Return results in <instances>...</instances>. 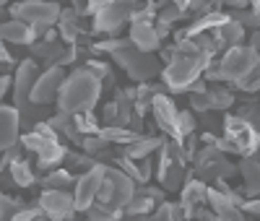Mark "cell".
I'll return each instance as SVG.
<instances>
[{"label":"cell","mask_w":260,"mask_h":221,"mask_svg":"<svg viewBox=\"0 0 260 221\" xmlns=\"http://www.w3.org/2000/svg\"><path fill=\"white\" fill-rule=\"evenodd\" d=\"M86 216H89L91 221H102V218H120V216H125V213H122V211H115V208H110V206L94 203L89 211H86Z\"/></svg>","instance_id":"40"},{"label":"cell","mask_w":260,"mask_h":221,"mask_svg":"<svg viewBox=\"0 0 260 221\" xmlns=\"http://www.w3.org/2000/svg\"><path fill=\"white\" fill-rule=\"evenodd\" d=\"M86 3H89V0H71V6L78 8V11H86Z\"/></svg>","instance_id":"50"},{"label":"cell","mask_w":260,"mask_h":221,"mask_svg":"<svg viewBox=\"0 0 260 221\" xmlns=\"http://www.w3.org/2000/svg\"><path fill=\"white\" fill-rule=\"evenodd\" d=\"M136 190H138V182H136L125 169H120L117 164H115V167H107V174H104V182H102V190H99L96 203L110 206V208L125 213V206L133 201Z\"/></svg>","instance_id":"5"},{"label":"cell","mask_w":260,"mask_h":221,"mask_svg":"<svg viewBox=\"0 0 260 221\" xmlns=\"http://www.w3.org/2000/svg\"><path fill=\"white\" fill-rule=\"evenodd\" d=\"M65 78H68V73H65V65H50V68H45L39 73L34 88H31V104L37 107H50L57 102V94L60 88L65 83Z\"/></svg>","instance_id":"14"},{"label":"cell","mask_w":260,"mask_h":221,"mask_svg":"<svg viewBox=\"0 0 260 221\" xmlns=\"http://www.w3.org/2000/svg\"><path fill=\"white\" fill-rule=\"evenodd\" d=\"M234 88H237V91H245V94H255V91H260V65H257V68H252L242 81H237Z\"/></svg>","instance_id":"39"},{"label":"cell","mask_w":260,"mask_h":221,"mask_svg":"<svg viewBox=\"0 0 260 221\" xmlns=\"http://www.w3.org/2000/svg\"><path fill=\"white\" fill-rule=\"evenodd\" d=\"M0 3H3V6H11V0H0Z\"/></svg>","instance_id":"52"},{"label":"cell","mask_w":260,"mask_h":221,"mask_svg":"<svg viewBox=\"0 0 260 221\" xmlns=\"http://www.w3.org/2000/svg\"><path fill=\"white\" fill-rule=\"evenodd\" d=\"M29 50H31L34 60H42V65L50 68V65H62L65 52H68V44H65L62 39H42L39 37Z\"/></svg>","instance_id":"19"},{"label":"cell","mask_w":260,"mask_h":221,"mask_svg":"<svg viewBox=\"0 0 260 221\" xmlns=\"http://www.w3.org/2000/svg\"><path fill=\"white\" fill-rule=\"evenodd\" d=\"M206 91H208V81H206L203 76H201L198 81H195L190 88H187V94H206Z\"/></svg>","instance_id":"47"},{"label":"cell","mask_w":260,"mask_h":221,"mask_svg":"<svg viewBox=\"0 0 260 221\" xmlns=\"http://www.w3.org/2000/svg\"><path fill=\"white\" fill-rule=\"evenodd\" d=\"M39 218H47V213H45V208L34 201V206H24V208H21L13 221H39Z\"/></svg>","instance_id":"41"},{"label":"cell","mask_w":260,"mask_h":221,"mask_svg":"<svg viewBox=\"0 0 260 221\" xmlns=\"http://www.w3.org/2000/svg\"><path fill=\"white\" fill-rule=\"evenodd\" d=\"M127 37L143 52H159L161 42H164L159 29H156V21H133L127 29Z\"/></svg>","instance_id":"16"},{"label":"cell","mask_w":260,"mask_h":221,"mask_svg":"<svg viewBox=\"0 0 260 221\" xmlns=\"http://www.w3.org/2000/svg\"><path fill=\"white\" fill-rule=\"evenodd\" d=\"M154 216H156V218H190V213H187V208L182 206V201H177V203L161 201V203L156 206Z\"/></svg>","instance_id":"35"},{"label":"cell","mask_w":260,"mask_h":221,"mask_svg":"<svg viewBox=\"0 0 260 221\" xmlns=\"http://www.w3.org/2000/svg\"><path fill=\"white\" fill-rule=\"evenodd\" d=\"M0 60H3V73H11V71H16L18 68V62H16V57L11 55V50H8V42L3 44V47H0Z\"/></svg>","instance_id":"44"},{"label":"cell","mask_w":260,"mask_h":221,"mask_svg":"<svg viewBox=\"0 0 260 221\" xmlns=\"http://www.w3.org/2000/svg\"><path fill=\"white\" fill-rule=\"evenodd\" d=\"M102 91H104V81L91 68L81 65V68L68 73L55 104H57V109L71 112V115L89 112V109H96V104L102 99Z\"/></svg>","instance_id":"3"},{"label":"cell","mask_w":260,"mask_h":221,"mask_svg":"<svg viewBox=\"0 0 260 221\" xmlns=\"http://www.w3.org/2000/svg\"><path fill=\"white\" fill-rule=\"evenodd\" d=\"M76 180L78 177L73 174V169L57 167V169L45 172V177H42V187H65V190H71V187H76Z\"/></svg>","instance_id":"29"},{"label":"cell","mask_w":260,"mask_h":221,"mask_svg":"<svg viewBox=\"0 0 260 221\" xmlns=\"http://www.w3.org/2000/svg\"><path fill=\"white\" fill-rule=\"evenodd\" d=\"M208 206L213 208V213L219 218H232V221L245 218V211L237 206L226 193H221L216 185H208Z\"/></svg>","instance_id":"22"},{"label":"cell","mask_w":260,"mask_h":221,"mask_svg":"<svg viewBox=\"0 0 260 221\" xmlns=\"http://www.w3.org/2000/svg\"><path fill=\"white\" fill-rule=\"evenodd\" d=\"M26 203L24 201H18V198H13V195H0V221H13L16 218V213L24 208Z\"/></svg>","instance_id":"36"},{"label":"cell","mask_w":260,"mask_h":221,"mask_svg":"<svg viewBox=\"0 0 260 221\" xmlns=\"http://www.w3.org/2000/svg\"><path fill=\"white\" fill-rule=\"evenodd\" d=\"M221 3L229 11H234V8H250V0H221Z\"/></svg>","instance_id":"49"},{"label":"cell","mask_w":260,"mask_h":221,"mask_svg":"<svg viewBox=\"0 0 260 221\" xmlns=\"http://www.w3.org/2000/svg\"><path fill=\"white\" fill-rule=\"evenodd\" d=\"M37 203L45 208L47 218H52V221H71L78 213L76 193L65 190V187H45L42 195L37 198Z\"/></svg>","instance_id":"13"},{"label":"cell","mask_w":260,"mask_h":221,"mask_svg":"<svg viewBox=\"0 0 260 221\" xmlns=\"http://www.w3.org/2000/svg\"><path fill=\"white\" fill-rule=\"evenodd\" d=\"M234 21H240L245 29H260V11L255 8H234L229 11Z\"/></svg>","instance_id":"38"},{"label":"cell","mask_w":260,"mask_h":221,"mask_svg":"<svg viewBox=\"0 0 260 221\" xmlns=\"http://www.w3.org/2000/svg\"><path fill=\"white\" fill-rule=\"evenodd\" d=\"M8 174H11V180H13V185L16 187H21V190H26V187H34L37 185V174H34V169H31V164L21 156V159H13L11 164H8V169H6Z\"/></svg>","instance_id":"27"},{"label":"cell","mask_w":260,"mask_h":221,"mask_svg":"<svg viewBox=\"0 0 260 221\" xmlns=\"http://www.w3.org/2000/svg\"><path fill=\"white\" fill-rule=\"evenodd\" d=\"M221 128H224V136L237 148V156H250V153H257L260 136H257V128L247 117H242L240 112H237V115H224Z\"/></svg>","instance_id":"10"},{"label":"cell","mask_w":260,"mask_h":221,"mask_svg":"<svg viewBox=\"0 0 260 221\" xmlns=\"http://www.w3.org/2000/svg\"><path fill=\"white\" fill-rule=\"evenodd\" d=\"M242 211L250 213V216H260V198H245Z\"/></svg>","instance_id":"46"},{"label":"cell","mask_w":260,"mask_h":221,"mask_svg":"<svg viewBox=\"0 0 260 221\" xmlns=\"http://www.w3.org/2000/svg\"><path fill=\"white\" fill-rule=\"evenodd\" d=\"M187 16V11H182L180 6H175L172 0H159V16H156V24L161 26H175L177 21H182Z\"/></svg>","instance_id":"31"},{"label":"cell","mask_w":260,"mask_h":221,"mask_svg":"<svg viewBox=\"0 0 260 221\" xmlns=\"http://www.w3.org/2000/svg\"><path fill=\"white\" fill-rule=\"evenodd\" d=\"M240 115L247 117V120L260 130V102H257V104H242V107H240Z\"/></svg>","instance_id":"43"},{"label":"cell","mask_w":260,"mask_h":221,"mask_svg":"<svg viewBox=\"0 0 260 221\" xmlns=\"http://www.w3.org/2000/svg\"><path fill=\"white\" fill-rule=\"evenodd\" d=\"M192 162L185 156L182 143L175 138H164L161 148H159V159H156V180L167 193H180L187 177H192Z\"/></svg>","instance_id":"4"},{"label":"cell","mask_w":260,"mask_h":221,"mask_svg":"<svg viewBox=\"0 0 260 221\" xmlns=\"http://www.w3.org/2000/svg\"><path fill=\"white\" fill-rule=\"evenodd\" d=\"M192 172H195V177H201V180H206V182H216V180H221V177L229 180L232 174L240 172V167H234L226 159V153L216 143H208V146H203L198 153H195Z\"/></svg>","instance_id":"8"},{"label":"cell","mask_w":260,"mask_h":221,"mask_svg":"<svg viewBox=\"0 0 260 221\" xmlns=\"http://www.w3.org/2000/svg\"><path fill=\"white\" fill-rule=\"evenodd\" d=\"M21 109L16 104H3L0 107V125H3V133H0V148H11L21 141Z\"/></svg>","instance_id":"18"},{"label":"cell","mask_w":260,"mask_h":221,"mask_svg":"<svg viewBox=\"0 0 260 221\" xmlns=\"http://www.w3.org/2000/svg\"><path fill=\"white\" fill-rule=\"evenodd\" d=\"M211 60L213 57L195 39L175 42V52H172L169 62H164V68H161V81L167 83L172 94H182L206 73Z\"/></svg>","instance_id":"1"},{"label":"cell","mask_w":260,"mask_h":221,"mask_svg":"<svg viewBox=\"0 0 260 221\" xmlns=\"http://www.w3.org/2000/svg\"><path fill=\"white\" fill-rule=\"evenodd\" d=\"M68 153H71V148L65 146V143L52 141L50 146H45L39 153H34V156H37V169H39V172H50V169L62 167L65 159H68Z\"/></svg>","instance_id":"24"},{"label":"cell","mask_w":260,"mask_h":221,"mask_svg":"<svg viewBox=\"0 0 260 221\" xmlns=\"http://www.w3.org/2000/svg\"><path fill=\"white\" fill-rule=\"evenodd\" d=\"M208 99H211V109H216V112H226V109L237 102L234 86H224V81L208 86Z\"/></svg>","instance_id":"28"},{"label":"cell","mask_w":260,"mask_h":221,"mask_svg":"<svg viewBox=\"0 0 260 221\" xmlns=\"http://www.w3.org/2000/svg\"><path fill=\"white\" fill-rule=\"evenodd\" d=\"M250 8H255V11H260V0H250Z\"/></svg>","instance_id":"51"},{"label":"cell","mask_w":260,"mask_h":221,"mask_svg":"<svg viewBox=\"0 0 260 221\" xmlns=\"http://www.w3.org/2000/svg\"><path fill=\"white\" fill-rule=\"evenodd\" d=\"M141 0H112L104 11H99L91 24L94 34H104V37H120V31L125 29V24L130 26V18H133V11Z\"/></svg>","instance_id":"9"},{"label":"cell","mask_w":260,"mask_h":221,"mask_svg":"<svg viewBox=\"0 0 260 221\" xmlns=\"http://www.w3.org/2000/svg\"><path fill=\"white\" fill-rule=\"evenodd\" d=\"M104 174H107V164H104V162H96L91 169H86V172L78 174L76 187H73L78 213H86V211L96 203L99 190H102V182H104Z\"/></svg>","instance_id":"11"},{"label":"cell","mask_w":260,"mask_h":221,"mask_svg":"<svg viewBox=\"0 0 260 221\" xmlns=\"http://www.w3.org/2000/svg\"><path fill=\"white\" fill-rule=\"evenodd\" d=\"M39 65L34 57H26V60H21L18 62V68L13 71V104L21 109V115H26V109L29 107H37L31 104V88L39 78Z\"/></svg>","instance_id":"12"},{"label":"cell","mask_w":260,"mask_h":221,"mask_svg":"<svg viewBox=\"0 0 260 221\" xmlns=\"http://www.w3.org/2000/svg\"><path fill=\"white\" fill-rule=\"evenodd\" d=\"M156 206H159V201H154L151 195H143V193L136 190L133 201L125 206V216H130V218H136V216H154Z\"/></svg>","instance_id":"30"},{"label":"cell","mask_w":260,"mask_h":221,"mask_svg":"<svg viewBox=\"0 0 260 221\" xmlns=\"http://www.w3.org/2000/svg\"><path fill=\"white\" fill-rule=\"evenodd\" d=\"M0 37H3V42L8 44H18V47H31V44L42 37L31 24H26L24 18H8L3 21V26H0Z\"/></svg>","instance_id":"17"},{"label":"cell","mask_w":260,"mask_h":221,"mask_svg":"<svg viewBox=\"0 0 260 221\" xmlns=\"http://www.w3.org/2000/svg\"><path fill=\"white\" fill-rule=\"evenodd\" d=\"M57 31H60V39L65 44H76L86 34V29H83V11H78L73 6L62 8L60 21H57Z\"/></svg>","instance_id":"20"},{"label":"cell","mask_w":260,"mask_h":221,"mask_svg":"<svg viewBox=\"0 0 260 221\" xmlns=\"http://www.w3.org/2000/svg\"><path fill=\"white\" fill-rule=\"evenodd\" d=\"M94 52L110 55L120 68L127 73L130 81L143 83V81H154L161 76V60L154 57V52H143L138 50L130 37H104L102 42H94Z\"/></svg>","instance_id":"2"},{"label":"cell","mask_w":260,"mask_h":221,"mask_svg":"<svg viewBox=\"0 0 260 221\" xmlns=\"http://www.w3.org/2000/svg\"><path fill=\"white\" fill-rule=\"evenodd\" d=\"M260 65V52L252 44H237L229 47L219 55V71H221V81L234 86L237 81H242L252 68Z\"/></svg>","instance_id":"7"},{"label":"cell","mask_w":260,"mask_h":221,"mask_svg":"<svg viewBox=\"0 0 260 221\" xmlns=\"http://www.w3.org/2000/svg\"><path fill=\"white\" fill-rule=\"evenodd\" d=\"M76 120V128L83 133V136H96V133L102 130V117L94 115V109H89V112H78L73 115Z\"/></svg>","instance_id":"33"},{"label":"cell","mask_w":260,"mask_h":221,"mask_svg":"<svg viewBox=\"0 0 260 221\" xmlns=\"http://www.w3.org/2000/svg\"><path fill=\"white\" fill-rule=\"evenodd\" d=\"M177 115H180V109H177L175 99H172L167 91L154 97V102H151V117H154L156 128L164 133V136H175Z\"/></svg>","instance_id":"15"},{"label":"cell","mask_w":260,"mask_h":221,"mask_svg":"<svg viewBox=\"0 0 260 221\" xmlns=\"http://www.w3.org/2000/svg\"><path fill=\"white\" fill-rule=\"evenodd\" d=\"M211 31H213L216 42H219L221 52L229 50V47H237V44H245V37H247V29L240 24V21H234V18H229L226 24L216 26V29H211Z\"/></svg>","instance_id":"25"},{"label":"cell","mask_w":260,"mask_h":221,"mask_svg":"<svg viewBox=\"0 0 260 221\" xmlns=\"http://www.w3.org/2000/svg\"><path fill=\"white\" fill-rule=\"evenodd\" d=\"M180 201H182V206L187 208V213H190V218H192V211L198 208V206H203V203H208V182L206 180H201V177H187L185 180V185H182V190H180Z\"/></svg>","instance_id":"21"},{"label":"cell","mask_w":260,"mask_h":221,"mask_svg":"<svg viewBox=\"0 0 260 221\" xmlns=\"http://www.w3.org/2000/svg\"><path fill=\"white\" fill-rule=\"evenodd\" d=\"M190 109H192L195 115L211 112V99H208V91H206V94H190Z\"/></svg>","instance_id":"42"},{"label":"cell","mask_w":260,"mask_h":221,"mask_svg":"<svg viewBox=\"0 0 260 221\" xmlns=\"http://www.w3.org/2000/svg\"><path fill=\"white\" fill-rule=\"evenodd\" d=\"M240 174H242V193L247 198H257L260 195V159L255 156V153L242 156Z\"/></svg>","instance_id":"23"},{"label":"cell","mask_w":260,"mask_h":221,"mask_svg":"<svg viewBox=\"0 0 260 221\" xmlns=\"http://www.w3.org/2000/svg\"><path fill=\"white\" fill-rule=\"evenodd\" d=\"M96 162H99V159L91 156V153H86V151H81V153L71 151L68 159H65V167H68V169H78V172H86V169H91Z\"/></svg>","instance_id":"37"},{"label":"cell","mask_w":260,"mask_h":221,"mask_svg":"<svg viewBox=\"0 0 260 221\" xmlns=\"http://www.w3.org/2000/svg\"><path fill=\"white\" fill-rule=\"evenodd\" d=\"M83 65H86V68H91V71H94V73H96V76L104 81V88H112V91L117 88V86H115V73H112V68H110V65H107L104 60L89 57V60H86Z\"/></svg>","instance_id":"34"},{"label":"cell","mask_w":260,"mask_h":221,"mask_svg":"<svg viewBox=\"0 0 260 221\" xmlns=\"http://www.w3.org/2000/svg\"><path fill=\"white\" fill-rule=\"evenodd\" d=\"M8 13L13 18H24L39 34H45L47 29L57 26L62 8L55 0H16V3L8 6Z\"/></svg>","instance_id":"6"},{"label":"cell","mask_w":260,"mask_h":221,"mask_svg":"<svg viewBox=\"0 0 260 221\" xmlns=\"http://www.w3.org/2000/svg\"><path fill=\"white\" fill-rule=\"evenodd\" d=\"M195 128H198V120H195V112L192 109H180V115H177V125H175V136H169V138H175V141H182L187 136H192Z\"/></svg>","instance_id":"32"},{"label":"cell","mask_w":260,"mask_h":221,"mask_svg":"<svg viewBox=\"0 0 260 221\" xmlns=\"http://www.w3.org/2000/svg\"><path fill=\"white\" fill-rule=\"evenodd\" d=\"M161 143H164V138H159V136H146V133H141L133 143L122 146L120 151L127 153V156H133V159H146V156H151V153H159Z\"/></svg>","instance_id":"26"},{"label":"cell","mask_w":260,"mask_h":221,"mask_svg":"<svg viewBox=\"0 0 260 221\" xmlns=\"http://www.w3.org/2000/svg\"><path fill=\"white\" fill-rule=\"evenodd\" d=\"M112 0H89L86 3V11H83V16H96L99 11H104L107 6H110Z\"/></svg>","instance_id":"45"},{"label":"cell","mask_w":260,"mask_h":221,"mask_svg":"<svg viewBox=\"0 0 260 221\" xmlns=\"http://www.w3.org/2000/svg\"><path fill=\"white\" fill-rule=\"evenodd\" d=\"M13 91V73H3L0 76V94Z\"/></svg>","instance_id":"48"}]
</instances>
